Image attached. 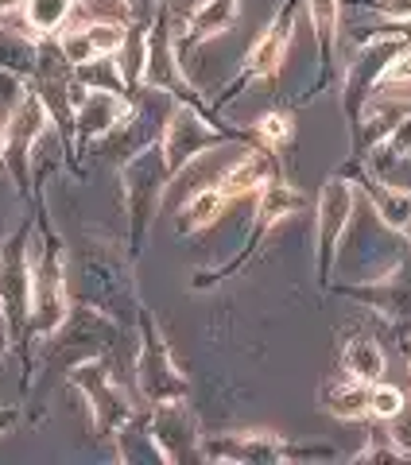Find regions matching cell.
Masks as SVG:
<instances>
[{"label": "cell", "mask_w": 411, "mask_h": 465, "mask_svg": "<svg viewBox=\"0 0 411 465\" xmlns=\"http://www.w3.org/2000/svg\"><path fill=\"white\" fill-rule=\"evenodd\" d=\"M226 140H256V133L248 136V133H237V128H217L214 116L206 113L198 101H175V109L164 124V136H159L171 174H179L190 159H198L202 152L222 148Z\"/></svg>", "instance_id": "3957f363"}, {"label": "cell", "mask_w": 411, "mask_h": 465, "mask_svg": "<svg viewBox=\"0 0 411 465\" xmlns=\"http://www.w3.org/2000/svg\"><path fill=\"white\" fill-rule=\"evenodd\" d=\"M0 179H8V163H5V121H0Z\"/></svg>", "instance_id": "836d02e7"}, {"label": "cell", "mask_w": 411, "mask_h": 465, "mask_svg": "<svg viewBox=\"0 0 411 465\" xmlns=\"http://www.w3.org/2000/svg\"><path fill=\"white\" fill-rule=\"evenodd\" d=\"M369 411H373V419H380V423H392V419H400V411H407V400H404L400 388L376 381L373 396H369Z\"/></svg>", "instance_id": "83f0119b"}, {"label": "cell", "mask_w": 411, "mask_h": 465, "mask_svg": "<svg viewBox=\"0 0 411 465\" xmlns=\"http://www.w3.org/2000/svg\"><path fill=\"white\" fill-rule=\"evenodd\" d=\"M376 90L380 94H396V97H404V90H411V43H404V47L392 54V63L380 70Z\"/></svg>", "instance_id": "4316f807"}, {"label": "cell", "mask_w": 411, "mask_h": 465, "mask_svg": "<svg viewBox=\"0 0 411 465\" xmlns=\"http://www.w3.org/2000/svg\"><path fill=\"white\" fill-rule=\"evenodd\" d=\"M128 27L132 24H109V20H85L75 24L66 32H58V47H63L66 63L70 66H82V63H94L101 54H121L125 39H128Z\"/></svg>", "instance_id": "5bb4252c"}, {"label": "cell", "mask_w": 411, "mask_h": 465, "mask_svg": "<svg viewBox=\"0 0 411 465\" xmlns=\"http://www.w3.org/2000/svg\"><path fill=\"white\" fill-rule=\"evenodd\" d=\"M51 124L55 121H51L47 101H43V94L35 90V82H27L20 105L12 109L8 121H5V163H8V179H12V186H16L24 198H32V152H35V143L47 136Z\"/></svg>", "instance_id": "277c9868"}, {"label": "cell", "mask_w": 411, "mask_h": 465, "mask_svg": "<svg viewBox=\"0 0 411 465\" xmlns=\"http://www.w3.org/2000/svg\"><path fill=\"white\" fill-rule=\"evenodd\" d=\"M349 213H354V183L346 174H334L318 194V275L322 280L330 275L337 241L349 229Z\"/></svg>", "instance_id": "7c38bea8"}, {"label": "cell", "mask_w": 411, "mask_h": 465, "mask_svg": "<svg viewBox=\"0 0 411 465\" xmlns=\"http://www.w3.org/2000/svg\"><path fill=\"white\" fill-rule=\"evenodd\" d=\"M369 396H373V384L357 381V376H346V381L330 384L322 391V407H326L330 415L337 419H349V423H357V419H369Z\"/></svg>", "instance_id": "d6986e66"}, {"label": "cell", "mask_w": 411, "mask_h": 465, "mask_svg": "<svg viewBox=\"0 0 411 465\" xmlns=\"http://www.w3.org/2000/svg\"><path fill=\"white\" fill-rule=\"evenodd\" d=\"M361 186L369 191L380 222L392 229H404V222L411 217V191H400V186H388V183H373V179H365Z\"/></svg>", "instance_id": "d4e9b609"}, {"label": "cell", "mask_w": 411, "mask_h": 465, "mask_svg": "<svg viewBox=\"0 0 411 465\" xmlns=\"http://www.w3.org/2000/svg\"><path fill=\"white\" fill-rule=\"evenodd\" d=\"M229 206V198H226V191L217 183H210V186H198L195 194L186 198V206H183V213H179V232H198V229H210L217 217H222V210Z\"/></svg>", "instance_id": "44dd1931"}, {"label": "cell", "mask_w": 411, "mask_h": 465, "mask_svg": "<svg viewBox=\"0 0 411 465\" xmlns=\"http://www.w3.org/2000/svg\"><path fill=\"white\" fill-rule=\"evenodd\" d=\"M152 434L159 450H164V461H190V458H202V446H198V427H195V415L186 411L183 400H171V403H155L152 415Z\"/></svg>", "instance_id": "4fadbf2b"}, {"label": "cell", "mask_w": 411, "mask_h": 465, "mask_svg": "<svg viewBox=\"0 0 411 465\" xmlns=\"http://www.w3.org/2000/svg\"><path fill=\"white\" fill-rule=\"evenodd\" d=\"M272 179H280L276 148H268V143H253V148H248L233 167H226L214 183L222 186L226 198L233 202V198H245V194H260Z\"/></svg>", "instance_id": "2e32d148"}, {"label": "cell", "mask_w": 411, "mask_h": 465, "mask_svg": "<svg viewBox=\"0 0 411 465\" xmlns=\"http://www.w3.org/2000/svg\"><path fill=\"white\" fill-rule=\"evenodd\" d=\"M346 295L369 302L396 326H411V256L373 287H346Z\"/></svg>", "instance_id": "e0dca14e"}, {"label": "cell", "mask_w": 411, "mask_h": 465, "mask_svg": "<svg viewBox=\"0 0 411 465\" xmlns=\"http://www.w3.org/2000/svg\"><path fill=\"white\" fill-rule=\"evenodd\" d=\"M75 8L78 0H24V27L35 35H58Z\"/></svg>", "instance_id": "7402d4cb"}, {"label": "cell", "mask_w": 411, "mask_h": 465, "mask_svg": "<svg viewBox=\"0 0 411 465\" xmlns=\"http://www.w3.org/2000/svg\"><path fill=\"white\" fill-rule=\"evenodd\" d=\"M303 206H306L303 191L287 186L284 179H272V183L256 194V229H253V237H248V252H256V244L264 241V232L276 229L280 222H287V217H296Z\"/></svg>", "instance_id": "ac0fdd59"}, {"label": "cell", "mask_w": 411, "mask_h": 465, "mask_svg": "<svg viewBox=\"0 0 411 465\" xmlns=\"http://www.w3.org/2000/svg\"><path fill=\"white\" fill-rule=\"evenodd\" d=\"M24 0H0V24H5V16H12V12H20Z\"/></svg>", "instance_id": "d6a6232c"}, {"label": "cell", "mask_w": 411, "mask_h": 465, "mask_svg": "<svg viewBox=\"0 0 411 465\" xmlns=\"http://www.w3.org/2000/svg\"><path fill=\"white\" fill-rule=\"evenodd\" d=\"M66 381L85 400V411H90L97 439H109V434H116L132 415H136L128 396L121 391V384H116L109 357H90V361H82V365L66 369Z\"/></svg>", "instance_id": "5b68a950"}, {"label": "cell", "mask_w": 411, "mask_h": 465, "mask_svg": "<svg viewBox=\"0 0 411 465\" xmlns=\"http://www.w3.org/2000/svg\"><path fill=\"white\" fill-rule=\"evenodd\" d=\"M400 232H404V237L411 241V217H407V222H404V229H400Z\"/></svg>", "instance_id": "e575fe53"}, {"label": "cell", "mask_w": 411, "mask_h": 465, "mask_svg": "<svg viewBox=\"0 0 411 465\" xmlns=\"http://www.w3.org/2000/svg\"><path fill=\"white\" fill-rule=\"evenodd\" d=\"M39 232L43 244L32 260V311H27V333H24V361L27 345L47 341L51 333L70 318V291H66V252L58 232L47 229L39 210Z\"/></svg>", "instance_id": "6da1fadb"}, {"label": "cell", "mask_w": 411, "mask_h": 465, "mask_svg": "<svg viewBox=\"0 0 411 465\" xmlns=\"http://www.w3.org/2000/svg\"><path fill=\"white\" fill-rule=\"evenodd\" d=\"M12 427H20V407H5V403H0V434H8Z\"/></svg>", "instance_id": "1f68e13d"}, {"label": "cell", "mask_w": 411, "mask_h": 465, "mask_svg": "<svg viewBox=\"0 0 411 465\" xmlns=\"http://www.w3.org/2000/svg\"><path fill=\"white\" fill-rule=\"evenodd\" d=\"M75 82L82 90H113V94H132L128 90V78L121 70V58L116 54H101L94 63H82L75 66Z\"/></svg>", "instance_id": "cb8c5ba5"}, {"label": "cell", "mask_w": 411, "mask_h": 465, "mask_svg": "<svg viewBox=\"0 0 411 465\" xmlns=\"http://www.w3.org/2000/svg\"><path fill=\"white\" fill-rule=\"evenodd\" d=\"M140 353H136V388L140 396L155 403H171V400H186V376L175 365L167 341L159 338V330L152 322L148 311H140Z\"/></svg>", "instance_id": "8992f818"}, {"label": "cell", "mask_w": 411, "mask_h": 465, "mask_svg": "<svg viewBox=\"0 0 411 465\" xmlns=\"http://www.w3.org/2000/svg\"><path fill=\"white\" fill-rule=\"evenodd\" d=\"M202 458H226V461H248V465H272L284 458H330V450H299L284 442L272 430H245L226 434V439L202 442Z\"/></svg>", "instance_id": "30bf717a"}, {"label": "cell", "mask_w": 411, "mask_h": 465, "mask_svg": "<svg viewBox=\"0 0 411 465\" xmlns=\"http://www.w3.org/2000/svg\"><path fill=\"white\" fill-rule=\"evenodd\" d=\"M253 133L260 143H268V148L280 152L284 143H291V136H296V121H291V113H284V109H272V113L260 116Z\"/></svg>", "instance_id": "484cf974"}, {"label": "cell", "mask_w": 411, "mask_h": 465, "mask_svg": "<svg viewBox=\"0 0 411 465\" xmlns=\"http://www.w3.org/2000/svg\"><path fill=\"white\" fill-rule=\"evenodd\" d=\"M39 222H27L20 232H12L0 244V302L12 318V333L24 338L27 333V311H32V229Z\"/></svg>", "instance_id": "9c48e42d"}, {"label": "cell", "mask_w": 411, "mask_h": 465, "mask_svg": "<svg viewBox=\"0 0 411 465\" xmlns=\"http://www.w3.org/2000/svg\"><path fill=\"white\" fill-rule=\"evenodd\" d=\"M385 155H388V159H407V155H411V113L392 128V133H388V140H385Z\"/></svg>", "instance_id": "f1b7e54d"}, {"label": "cell", "mask_w": 411, "mask_h": 465, "mask_svg": "<svg viewBox=\"0 0 411 465\" xmlns=\"http://www.w3.org/2000/svg\"><path fill=\"white\" fill-rule=\"evenodd\" d=\"M296 20H299V0H284V8L276 12L272 24L264 27V32L253 39V47H248L241 78H233L229 94H222V101H217V105H226V101L237 94L241 85L256 82V78H264V82H276V78H280L287 47H291V39H296Z\"/></svg>", "instance_id": "52a82bcc"}, {"label": "cell", "mask_w": 411, "mask_h": 465, "mask_svg": "<svg viewBox=\"0 0 411 465\" xmlns=\"http://www.w3.org/2000/svg\"><path fill=\"white\" fill-rule=\"evenodd\" d=\"M342 365H346V376L376 384V381H385V349H380L373 338H354L342 353Z\"/></svg>", "instance_id": "603a6c76"}, {"label": "cell", "mask_w": 411, "mask_h": 465, "mask_svg": "<svg viewBox=\"0 0 411 465\" xmlns=\"http://www.w3.org/2000/svg\"><path fill=\"white\" fill-rule=\"evenodd\" d=\"M132 109H136V94L78 90V101H75V152H85L90 143L105 140Z\"/></svg>", "instance_id": "8fae6325"}, {"label": "cell", "mask_w": 411, "mask_h": 465, "mask_svg": "<svg viewBox=\"0 0 411 465\" xmlns=\"http://www.w3.org/2000/svg\"><path fill=\"white\" fill-rule=\"evenodd\" d=\"M12 338H16V333H12V318H8V311H5V302H0V361L8 357Z\"/></svg>", "instance_id": "4dcf8cb0"}, {"label": "cell", "mask_w": 411, "mask_h": 465, "mask_svg": "<svg viewBox=\"0 0 411 465\" xmlns=\"http://www.w3.org/2000/svg\"><path fill=\"white\" fill-rule=\"evenodd\" d=\"M175 179L164 155V143H148L144 152L121 163V194H125V210H128V252L140 256L144 241H148L152 217L164 202L167 183Z\"/></svg>", "instance_id": "7a4b0ae2"}, {"label": "cell", "mask_w": 411, "mask_h": 465, "mask_svg": "<svg viewBox=\"0 0 411 465\" xmlns=\"http://www.w3.org/2000/svg\"><path fill=\"white\" fill-rule=\"evenodd\" d=\"M369 8H376L392 24H411V0H369Z\"/></svg>", "instance_id": "f546056e"}, {"label": "cell", "mask_w": 411, "mask_h": 465, "mask_svg": "<svg viewBox=\"0 0 411 465\" xmlns=\"http://www.w3.org/2000/svg\"><path fill=\"white\" fill-rule=\"evenodd\" d=\"M241 16V0H198V8L175 27V47L186 63L190 51H198L202 43H210L217 35H226Z\"/></svg>", "instance_id": "9a60e30c"}, {"label": "cell", "mask_w": 411, "mask_h": 465, "mask_svg": "<svg viewBox=\"0 0 411 465\" xmlns=\"http://www.w3.org/2000/svg\"><path fill=\"white\" fill-rule=\"evenodd\" d=\"M315 24V39H318V54H322V78L318 85H326L330 70H334V47H337V24H342V0H306Z\"/></svg>", "instance_id": "ffe728a7"}, {"label": "cell", "mask_w": 411, "mask_h": 465, "mask_svg": "<svg viewBox=\"0 0 411 465\" xmlns=\"http://www.w3.org/2000/svg\"><path fill=\"white\" fill-rule=\"evenodd\" d=\"M140 90H164L179 101H198L183 78V58H179V47H175V24H171L167 0L155 8V16L148 24V54H144Z\"/></svg>", "instance_id": "ba28073f"}]
</instances>
